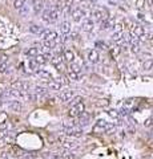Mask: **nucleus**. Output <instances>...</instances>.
<instances>
[{"label":"nucleus","mask_w":153,"mask_h":159,"mask_svg":"<svg viewBox=\"0 0 153 159\" xmlns=\"http://www.w3.org/2000/svg\"><path fill=\"white\" fill-rule=\"evenodd\" d=\"M35 93L36 94H39V96H46L48 90L46 89V88H43V86H35Z\"/></svg>","instance_id":"obj_27"},{"label":"nucleus","mask_w":153,"mask_h":159,"mask_svg":"<svg viewBox=\"0 0 153 159\" xmlns=\"http://www.w3.org/2000/svg\"><path fill=\"white\" fill-rule=\"evenodd\" d=\"M39 36L42 37L43 40H57V37H59V35H57V32H53V31L43 29L42 32H40Z\"/></svg>","instance_id":"obj_6"},{"label":"nucleus","mask_w":153,"mask_h":159,"mask_svg":"<svg viewBox=\"0 0 153 159\" xmlns=\"http://www.w3.org/2000/svg\"><path fill=\"white\" fill-rule=\"evenodd\" d=\"M12 3H13V8L19 11L21 7H24V4H25V0H13Z\"/></svg>","instance_id":"obj_26"},{"label":"nucleus","mask_w":153,"mask_h":159,"mask_svg":"<svg viewBox=\"0 0 153 159\" xmlns=\"http://www.w3.org/2000/svg\"><path fill=\"white\" fill-rule=\"evenodd\" d=\"M60 141V143H61V146L64 147L65 150H75V149H77L79 147V145H77V142H75V141H72V139H68V138H60L59 139Z\"/></svg>","instance_id":"obj_5"},{"label":"nucleus","mask_w":153,"mask_h":159,"mask_svg":"<svg viewBox=\"0 0 153 159\" xmlns=\"http://www.w3.org/2000/svg\"><path fill=\"white\" fill-rule=\"evenodd\" d=\"M153 125V118H148L145 122H144V126L145 127H149V126H152Z\"/></svg>","instance_id":"obj_38"},{"label":"nucleus","mask_w":153,"mask_h":159,"mask_svg":"<svg viewBox=\"0 0 153 159\" xmlns=\"http://www.w3.org/2000/svg\"><path fill=\"white\" fill-rule=\"evenodd\" d=\"M8 108H10L12 112H16V113H20L23 110V104L17 100H13L11 102H8Z\"/></svg>","instance_id":"obj_9"},{"label":"nucleus","mask_w":153,"mask_h":159,"mask_svg":"<svg viewBox=\"0 0 153 159\" xmlns=\"http://www.w3.org/2000/svg\"><path fill=\"white\" fill-rule=\"evenodd\" d=\"M3 94H4V90H3V89H0V98L3 97Z\"/></svg>","instance_id":"obj_44"},{"label":"nucleus","mask_w":153,"mask_h":159,"mask_svg":"<svg viewBox=\"0 0 153 159\" xmlns=\"http://www.w3.org/2000/svg\"><path fill=\"white\" fill-rule=\"evenodd\" d=\"M7 114L6 113H0V130L6 129L7 126Z\"/></svg>","instance_id":"obj_22"},{"label":"nucleus","mask_w":153,"mask_h":159,"mask_svg":"<svg viewBox=\"0 0 153 159\" xmlns=\"http://www.w3.org/2000/svg\"><path fill=\"white\" fill-rule=\"evenodd\" d=\"M10 2H13V0H10Z\"/></svg>","instance_id":"obj_45"},{"label":"nucleus","mask_w":153,"mask_h":159,"mask_svg":"<svg viewBox=\"0 0 153 159\" xmlns=\"http://www.w3.org/2000/svg\"><path fill=\"white\" fill-rule=\"evenodd\" d=\"M112 40L117 44H123L124 43V32L123 31H115L112 35Z\"/></svg>","instance_id":"obj_13"},{"label":"nucleus","mask_w":153,"mask_h":159,"mask_svg":"<svg viewBox=\"0 0 153 159\" xmlns=\"http://www.w3.org/2000/svg\"><path fill=\"white\" fill-rule=\"evenodd\" d=\"M134 104V100H127L124 102V106H123V109H127V110H129L130 109V106H132Z\"/></svg>","instance_id":"obj_32"},{"label":"nucleus","mask_w":153,"mask_h":159,"mask_svg":"<svg viewBox=\"0 0 153 159\" xmlns=\"http://www.w3.org/2000/svg\"><path fill=\"white\" fill-rule=\"evenodd\" d=\"M68 78L72 81H80V73H76L73 70H68Z\"/></svg>","instance_id":"obj_23"},{"label":"nucleus","mask_w":153,"mask_h":159,"mask_svg":"<svg viewBox=\"0 0 153 159\" xmlns=\"http://www.w3.org/2000/svg\"><path fill=\"white\" fill-rule=\"evenodd\" d=\"M92 16H93V19L96 21H101L103 19L108 17V16H105V11L104 10H98V8H97V10H93Z\"/></svg>","instance_id":"obj_12"},{"label":"nucleus","mask_w":153,"mask_h":159,"mask_svg":"<svg viewBox=\"0 0 153 159\" xmlns=\"http://www.w3.org/2000/svg\"><path fill=\"white\" fill-rule=\"evenodd\" d=\"M83 31H85V32H92L93 28H94V23L92 19H85L83 21Z\"/></svg>","instance_id":"obj_14"},{"label":"nucleus","mask_w":153,"mask_h":159,"mask_svg":"<svg viewBox=\"0 0 153 159\" xmlns=\"http://www.w3.org/2000/svg\"><path fill=\"white\" fill-rule=\"evenodd\" d=\"M112 129V125H109L107 121H98L93 127L94 132H107Z\"/></svg>","instance_id":"obj_3"},{"label":"nucleus","mask_w":153,"mask_h":159,"mask_svg":"<svg viewBox=\"0 0 153 159\" xmlns=\"http://www.w3.org/2000/svg\"><path fill=\"white\" fill-rule=\"evenodd\" d=\"M60 32L64 33V35L71 32V23L69 21H63V23L60 24Z\"/></svg>","instance_id":"obj_19"},{"label":"nucleus","mask_w":153,"mask_h":159,"mask_svg":"<svg viewBox=\"0 0 153 159\" xmlns=\"http://www.w3.org/2000/svg\"><path fill=\"white\" fill-rule=\"evenodd\" d=\"M69 69L73 70V72H76V73H80V72H81V70H80V66L76 65V64H73V63L71 64V68H69Z\"/></svg>","instance_id":"obj_36"},{"label":"nucleus","mask_w":153,"mask_h":159,"mask_svg":"<svg viewBox=\"0 0 153 159\" xmlns=\"http://www.w3.org/2000/svg\"><path fill=\"white\" fill-rule=\"evenodd\" d=\"M42 19L46 21V23L52 24V23H55V21H57V19H59V12H56V11H53L52 8H49V10H46L43 12Z\"/></svg>","instance_id":"obj_1"},{"label":"nucleus","mask_w":153,"mask_h":159,"mask_svg":"<svg viewBox=\"0 0 153 159\" xmlns=\"http://www.w3.org/2000/svg\"><path fill=\"white\" fill-rule=\"evenodd\" d=\"M63 86V84L60 81H55V80H52V81L48 82V89L51 90H60Z\"/></svg>","instance_id":"obj_18"},{"label":"nucleus","mask_w":153,"mask_h":159,"mask_svg":"<svg viewBox=\"0 0 153 159\" xmlns=\"http://www.w3.org/2000/svg\"><path fill=\"white\" fill-rule=\"evenodd\" d=\"M39 55V48H36V47H31L28 48V49L25 51V56H28V57H36Z\"/></svg>","instance_id":"obj_20"},{"label":"nucleus","mask_w":153,"mask_h":159,"mask_svg":"<svg viewBox=\"0 0 153 159\" xmlns=\"http://www.w3.org/2000/svg\"><path fill=\"white\" fill-rule=\"evenodd\" d=\"M36 73H37V76L42 77V78H48V80L52 78V74L49 72H47V70H36Z\"/></svg>","instance_id":"obj_25"},{"label":"nucleus","mask_w":153,"mask_h":159,"mask_svg":"<svg viewBox=\"0 0 153 159\" xmlns=\"http://www.w3.org/2000/svg\"><path fill=\"white\" fill-rule=\"evenodd\" d=\"M12 89L27 92L29 89V84L28 82H23V81H15V82H12Z\"/></svg>","instance_id":"obj_10"},{"label":"nucleus","mask_w":153,"mask_h":159,"mask_svg":"<svg viewBox=\"0 0 153 159\" xmlns=\"http://www.w3.org/2000/svg\"><path fill=\"white\" fill-rule=\"evenodd\" d=\"M11 69H12V65L10 61H3L2 64H0V73L2 74H7V73H10L11 72Z\"/></svg>","instance_id":"obj_15"},{"label":"nucleus","mask_w":153,"mask_h":159,"mask_svg":"<svg viewBox=\"0 0 153 159\" xmlns=\"http://www.w3.org/2000/svg\"><path fill=\"white\" fill-rule=\"evenodd\" d=\"M71 39L72 40H77L79 39V35L77 33H71Z\"/></svg>","instance_id":"obj_41"},{"label":"nucleus","mask_w":153,"mask_h":159,"mask_svg":"<svg viewBox=\"0 0 153 159\" xmlns=\"http://www.w3.org/2000/svg\"><path fill=\"white\" fill-rule=\"evenodd\" d=\"M29 31H31V33L40 35V32L43 31V28H42V26H39V25H31L29 26Z\"/></svg>","instance_id":"obj_29"},{"label":"nucleus","mask_w":153,"mask_h":159,"mask_svg":"<svg viewBox=\"0 0 153 159\" xmlns=\"http://www.w3.org/2000/svg\"><path fill=\"white\" fill-rule=\"evenodd\" d=\"M64 60H67L68 63H73V60H75V53L72 52L71 49L64 51Z\"/></svg>","instance_id":"obj_21"},{"label":"nucleus","mask_w":153,"mask_h":159,"mask_svg":"<svg viewBox=\"0 0 153 159\" xmlns=\"http://www.w3.org/2000/svg\"><path fill=\"white\" fill-rule=\"evenodd\" d=\"M142 68H144V70H151L153 68V60H146L145 63L142 64Z\"/></svg>","instance_id":"obj_30"},{"label":"nucleus","mask_w":153,"mask_h":159,"mask_svg":"<svg viewBox=\"0 0 153 159\" xmlns=\"http://www.w3.org/2000/svg\"><path fill=\"white\" fill-rule=\"evenodd\" d=\"M61 158H63V159H73V155H71L69 150H67L64 154H61Z\"/></svg>","instance_id":"obj_35"},{"label":"nucleus","mask_w":153,"mask_h":159,"mask_svg":"<svg viewBox=\"0 0 153 159\" xmlns=\"http://www.w3.org/2000/svg\"><path fill=\"white\" fill-rule=\"evenodd\" d=\"M140 51H141V48H140V45H138V43H136V44H132V52L134 53V55H137V53H140Z\"/></svg>","instance_id":"obj_33"},{"label":"nucleus","mask_w":153,"mask_h":159,"mask_svg":"<svg viewBox=\"0 0 153 159\" xmlns=\"http://www.w3.org/2000/svg\"><path fill=\"white\" fill-rule=\"evenodd\" d=\"M43 7H44V3L40 0V2H36L35 3V6H33V12L37 15V13H40L43 11Z\"/></svg>","instance_id":"obj_24"},{"label":"nucleus","mask_w":153,"mask_h":159,"mask_svg":"<svg viewBox=\"0 0 153 159\" xmlns=\"http://www.w3.org/2000/svg\"><path fill=\"white\" fill-rule=\"evenodd\" d=\"M43 45L47 49H55L57 45V40H43Z\"/></svg>","instance_id":"obj_17"},{"label":"nucleus","mask_w":153,"mask_h":159,"mask_svg":"<svg viewBox=\"0 0 153 159\" xmlns=\"http://www.w3.org/2000/svg\"><path fill=\"white\" fill-rule=\"evenodd\" d=\"M64 131L68 137H81L83 135V129L76 125V126H69V127H64Z\"/></svg>","instance_id":"obj_4"},{"label":"nucleus","mask_w":153,"mask_h":159,"mask_svg":"<svg viewBox=\"0 0 153 159\" xmlns=\"http://www.w3.org/2000/svg\"><path fill=\"white\" fill-rule=\"evenodd\" d=\"M72 98H73V92H63L59 94V97H57V100L60 101V102L63 104H65V102H68V101H71Z\"/></svg>","instance_id":"obj_11"},{"label":"nucleus","mask_w":153,"mask_h":159,"mask_svg":"<svg viewBox=\"0 0 153 159\" xmlns=\"http://www.w3.org/2000/svg\"><path fill=\"white\" fill-rule=\"evenodd\" d=\"M12 153H13V155H15V157H23L24 155V151L21 149H19V147H13Z\"/></svg>","instance_id":"obj_31"},{"label":"nucleus","mask_w":153,"mask_h":159,"mask_svg":"<svg viewBox=\"0 0 153 159\" xmlns=\"http://www.w3.org/2000/svg\"><path fill=\"white\" fill-rule=\"evenodd\" d=\"M72 4H73V0H65V2H64V7L65 8H71Z\"/></svg>","instance_id":"obj_40"},{"label":"nucleus","mask_w":153,"mask_h":159,"mask_svg":"<svg viewBox=\"0 0 153 159\" xmlns=\"http://www.w3.org/2000/svg\"><path fill=\"white\" fill-rule=\"evenodd\" d=\"M88 61L89 63H92V64H97L98 61H100V53H98L96 49H92V51H89L88 52Z\"/></svg>","instance_id":"obj_8"},{"label":"nucleus","mask_w":153,"mask_h":159,"mask_svg":"<svg viewBox=\"0 0 153 159\" xmlns=\"http://www.w3.org/2000/svg\"><path fill=\"white\" fill-rule=\"evenodd\" d=\"M85 16V11L81 10V8H75L73 11H72V20L76 21V23H79V21H81Z\"/></svg>","instance_id":"obj_7"},{"label":"nucleus","mask_w":153,"mask_h":159,"mask_svg":"<svg viewBox=\"0 0 153 159\" xmlns=\"http://www.w3.org/2000/svg\"><path fill=\"white\" fill-rule=\"evenodd\" d=\"M72 101V106H73V105H76V104H79V102H83V98H81V97H73V98H72L71 100Z\"/></svg>","instance_id":"obj_37"},{"label":"nucleus","mask_w":153,"mask_h":159,"mask_svg":"<svg viewBox=\"0 0 153 159\" xmlns=\"http://www.w3.org/2000/svg\"><path fill=\"white\" fill-rule=\"evenodd\" d=\"M148 4H149V7H153V0H146Z\"/></svg>","instance_id":"obj_43"},{"label":"nucleus","mask_w":153,"mask_h":159,"mask_svg":"<svg viewBox=\"0 0 153 159\" xmlns=\"http://www.w3.org/2000/svg\"><path fill=\"white\" fill-rule=\"evenodd\" d=\"M108 114H109L112 118H115V119H119V118H120V114L116 112V110H109V112H108Z\"/></svg>","instance_id":"obj_34"},{"label":"nucleus","mask_w":153,"mask_h":159,"mask_svg":"<svg viewBox=\"0 0 153 159\" xmlns=\"http://www.w3.org/2000/svg\"><path fill=\"white\" fill-rule=\"evenodd\" d=\"M136 6L137 8H142L145 6V0H136Z\"/></svg>","instance_id":"obj_39"},{"label":"nucleus","mask_w":153,"mask_h":159,"mask_svg":"<svg viewBox=\"0 0 153 159\" xmlns=\"http://www.w3.org/2000/svg\"><path fill=\"white\" fill-rule=\"evenodd\" d=\"M130 33L134 35L136 37H142L144 35H145V31H144V28H142V26H140V25H134Z\"/></svg>","instance_id":"obj_16"},{"label":"nucleus","mask_w":153,"mask_h":159,"mask_svg":"<svg viewBox=\"0 0 153 159\" xmlns=\"http://www.w3.org/2000/svg\"><path fill=\"white\" fill-rule=\"evenodd\" d=\"M84 112H85V106H84V104H83V102H79V104L73 105V106H72V108L69 109V117H72V118L80 117Z\"/></svg>","instance_id":"obj_2"},{"label":"nucleus","mask_w":153,"mask_h":159,"mask_svg":"<svg viewBox=\"0 0 153 159\" xmlns=\"http://www.w3.org/2000/svg\"><path fill=\"white\" fill-rule=\"evenodd\" d=\"M51 159H63V158H61V155H52Z\"/></svg>","instance_id":"obj_42"},{"label":"nucleus","mask_w":153,"mask_h":159,"mask_svg":"<svg viewBox=\"0 0 153 159\" xmlns=\"http://www.w3.org/2000/svg\"><path fill=\"white\" fill-rule=\"evenodd\" d=\"M28 68H29L31 70H37V69H39V64L36 63L35 59H31V60L28 61Z\"/></svg>","instance_id":"obj_28"}]
</instances>
